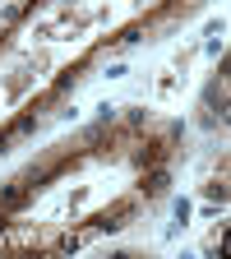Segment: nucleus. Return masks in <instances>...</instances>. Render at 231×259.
<instances>
[{
	"label": "nucleus",
	"instance_id": "1",
	"mask_svg": "<svg viewBox=\"0 0 231 259\" xmlns=\"http://www.w3.org/2000/svg\"><path fill=\"white\" fill-rule=\"evenodd\" d=\"M185 125L153 107H111L0 181V259L70 254L162 208Z\"/></svg>",
	"mask_w": 231,
	"mask_h": 259
},
{
	"label": "nucleus",
	"instance_id": "2",
	"mask_svg": "<svg viewBox=\"0 0 231 259\" xmlns=\"http://www.w3.org/2000/svg\"><path fill=\"white\" fill-rule=\"evenodd\" d=\"M204 5L208 0H19L0 19V153L47 125L107 56L185 28Z\"/></svg>",
	"mask_w": 231,
	"mask_h": 259
},
{
	"label": "nucleus",
	"instance_id": "3",
	"mask_svg": "<svg viewBox=\"0 0 231 259\" xmlns=\"http://www.w3.org/2000/svg\"><path fill=\"white\" fill-rule=\"evenodd\" d=\"M226 88H231V60L222 56L217 70L204 83V97H199V120H204V130H226Z\"/></svg>",
	"mask_w": 231,
	"mask_h": 259
}]
</instances>
